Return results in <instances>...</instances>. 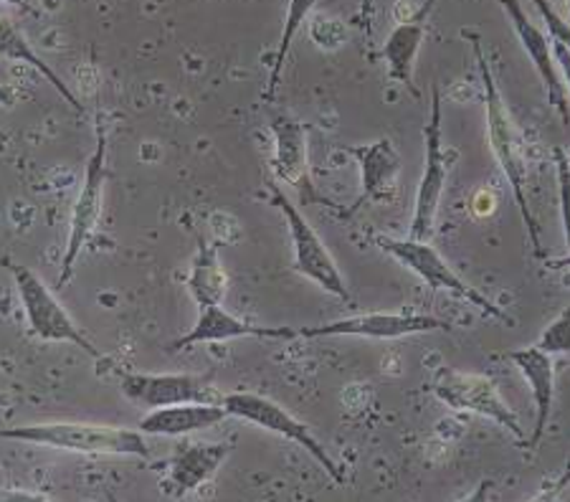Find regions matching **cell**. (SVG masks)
<instances>
[{"label":"cell","mask_w":570,"mask_h":502,"mask_svg":"<svg viewBox=\"0 0 570 502\" xmlns=\"http://www.w3.org/2000/svg\"><path fill=\"white\" fill-rule=\"evenodd\" d=\"M542 264H546V269H568L570 267V254H568V257H563V259H546V262H542Z\"/></svg>","instance_id":"31"},{"label":"cell","mask_w":570,"mask_h":502,"mask_svg":"<svg viewBox=\"0 0 570 502\" xmlns=\"http://www.w3.org/2000/svg\"><path fill=\"white\" fill-rule=\"evenodd\" d=\"M272 135H274V160L272 170L279 180L294 188L309 186V168H307V130L305 125L294 120V117L279 115L272 120Z\"/></svg>","instance_id":"18"},{"label":"cell","mask_w":570,"mask_h":502,"mask_svg":"<svg viewBox=\"0 0 570 502\" xmlns=\"http://www.w3.org/2000/svg\"><path fill=\"white\" fill-rule=\"evenodd\" d=\"M553 57L558 63L560 79H563V87H566V91H570V51L563 49L560 43H553Z\"/></svg>","instance_id":"28"},{"label":"cell","mask_w":570,"mask_h":502,"mask_svg":"<svg viewBox=\"0 0 570 502\" xmlns=\"http://www.w3.org/2000/svg\"><path fill=\"white\" fill-rule=\"evenodd\" d=\"M232 450V442H188L178 446L176 454L165 462V470H168L165 490L180 500L204 488L224 467Z\"/></svg>","instance_id":"15"},{"label":"cell","mask_w":570,"mask_h":502,"mask_svg":"<svg viewBox=\"0 0 570 502\" xmlns=\"http://www.w3.org/2000/svg\"><path fill=\"white\" fill-rule=\"evenodd\" d=\"M502 6L504 16L512 26L514 36L522 46V51L528 53V59L532 61V67L542 79V87H546L548 95V105L556 109L560 115V120L570 125V109H568V91L563 87V79H560L558 63L553 57V41L550 36L540 29V26L532 23V18L528 16L525 8H522V0H498Z\"/></svg>","instance_id":"12"},{"label":"cell","mask_w":570,"mask_h":502,"mask_svg":"<svg viewBox=\"0 0 570 502\" xmlns=\"http://www.w3.org/2000/svg\"><path fill=\"white\" fill-rule=\"evenodd\" d=\"M431 391L441 401V404L466 411V414L490 419L518 440L520 446H525L528 436L525 429L520 424V416L508 406V401L500 396L498 383L482 373H464L454 368H439L434 381H431Z\"/></svg>","instance_id":"7"},{"label":"cell","mask_w":570,"mask_h":502,"mask_svg":"<svg viewBox=\"0 0 570 502\" xmlns=\"http://www.w3.org/2000/svg\"><path fill=\"white\" fill-rule=\"evenodd\" d=\"M246 337H254V341H292V337H297V331H294V327L254 325L249 319H242L234 313H228L224 305H210L198 309L196 325H193L186 335H180L176 343H170V351L193 348V345L204 343L246 341Z\"/></svg>","instance_id":"13"},{"label":"cell","mask_w":570,"mask_h":502,"mask_svg":"<svg viewBox=\"0 0 570 502\" xmlns=\"http://www.w3.org/2000/svg\"><path fill=\"white\" fill-rule=\"evenodd\" d=\"M112 502H115V500H112Z\"/></svg>","instance_id":"34"},{"label":"cell","mask_w":570,"mask_h":502,"mask_svg":"<svg viewBox=\"0 0 570 502\" xmlns=\"http://www.w3.org/2000/svg\"><path fill=\"white\" fill-rule=\"evenodd\" d=\"M464 39L472 41V51L476 59V67H480V77H482V87H484V112H487V137H490V150L498 160V166L502 170L504 180L510 183L514 204L520 208L522 224H525L528 239L532 246V254L538 259L546 262V249H542L540 242V224L535 214L530 211V200H528V160H525V148H522V137L518 132V125H514L508 102L502 99V91L498 79H494V71L490 67V61L484 57V49L476 36L472 33H462Z\"/></svg>","instance_id":"1"},{"label":"cell","mask_w":570,"mask_h":502,"mask_svg":"<svg viewBox=\"0 0 570 502\" xmlns=\"http://www.w3.org/2000/svg\"><path fill=\"white\" fill-rule=\"evenodd\" d=\"M439 0H424L416 13L395 23V29L385 39L381 57L389 69V77L406 87L413 97H421L416 87V59L429 33V21Z\"/></svg>","instance_id":"14"},{"label":"cell","mask_w":570,"mask_h":502,"mask_svg":"<svg viewBox=\"0 0 570 502\" xmlns=\"http://www.w3.org/2000/svg\"><path fill=\"white\" fill-rule=\"evenodd\" d=\"M504 358L518 365L522 378L530 383L532 388V401H535V426H532L530 440L525 442L522 450L535 452L542 436L548 432L550 414H553V398H556V363L553 355L538 351L535 345L520 351L504 353Z\"/></svg>","instance_id":"17"},{"label":"cell","mask_w":570,"mask_h":502,"mask_svg":"<svg viewBox=\"0 0 570 502\" xmlns=\"http://www.w3.org/2000/svg\"><path fill=\"white\" fill-rule=\"evenodd\" d=\"M228 414L220 404H178L147 411L140 422V432L147 436H188L226 422Z\"/></svg>","instance_id":"19"},{"label":"cell","mask_w":570,"mask_h":502,"mask_svg":"<svg viewBox=\"0 0 570 502\" xmlns=\"http://www.w3.org/2000/svg\"><path fill=\"white\" fill-rule=\"evenodd\" d=\"M220 406L226 409L228 419H242L246 424H254L264 429V432H272L282 436V440H289L297 446H302L312 460H315L330 480L335 485H345V474L337 467V462L330 456V452L322 446L312 429L299 422L292 411L284 409L277 401L262 394H254V391H234V394H226L220 398Z\"/></svg>","instance_id":"4"},{"label":"cell","mask_w":570,"mask_h":502,"mask_svg":"<svg viewBox=\"0 0 570 502\" xmlns=\"http://www.w3.org/2000/svg\"><path fill=\"white\" fill-rule=\"evenodd\" d=\"M6 269L11 272L13 285L18 292V303L23 307V315L29 319V331L43 343H69L77 345L91 358L99 361L97 345L89 341L85 331L73 323V317L67 313L53 289L26 264H18L11 259H3Z\"/></svg>","instance_id":"3"},{"label":"cell","mask_w":570,"mask_h":502,"mask_svg":"<svg viewBox=\"0 0 570 502\" xmlns=\"http://www.w3.org/2000/svg\"><path fill=\"white\" fill-rule=\"evenodd\" d=\"M107 130L102 125H97V142L95 150H91L85 178H81L79 196L73 200L71 218H69V236H67V249H63L61 267H59V279L57 287H67L73 269H77V262L87 249L89 236L95 234L99 226V218H102V206H105V183H107Z\"/></svg>","instance_id":"5"},{"label":"cell","mask_w":570,"mask_h":502,"mask_svg":"<svg viewBox=\"0 0 570 502\" xmlns=\"http://www.w3.org/2000/svg\"><path fill=\"white\" fill-rule=\"evenodd\" d=\"M353 158L361 166V198L355 200L353 211L365 204H391L399 196L401 155L395 150L391 137H381L371 145L351 148Z\"/></svg>","instance_id":"16"},{"label":"cell","mask_w":570,"mask_h":502,"mask_svg":"<svg viewBox=\"0 0 570 502\" xmlns=\"http://www.w3.org/2000/svg\"><path fill=\"white\" fill-rule=\"evenodd\" d=\"M0 6H18V8H36V0H0Z\"/></svg>","instance_id":"32"},{"label":"cell","mask_w":570,"mask_h":502,"mask_svg":"<svg viewBox=\"0 0 570 502\" xmlns=\"http://www.w3.org/2000/svg\"><path fill=\"white\" fill-rule=\"evenodd\" d=\"M535 348L548 355H568L570 353V307H566L546 331H542Z\"/></svg>","instance_id":"24"},{"label":"cell","mask_w":570,"mask_h":502,"mask_svg":"<svg viewBox=\"0 0 570 502\" xmlns=\"http://www.w3.org/2000/svg\"><path fill=\"white\" fill-rule=\"evenodd\" d=\"M568 488H570V467L563 474H558L553 482H548V485L542 488L535 498H530L528 502H558L560 495H563Z\"/></svg>","instance_id":"26"},{"label":"cell","mask_w":570,"mask_h":502,"mask_svg":"<svg viewBox=\"0 0 570 502\" xmlns=\"http://www.w3.org/2000/svg\"><path fill=\"white\" fill-rule=\"evenodd\" d=\"M566 3H568V11H570V0H566Z\"/></svg>","instance_id":"33"},{"label":"cell","mask_w":570,"mask_h":502,"mask_svg":"<svg viewBox=\"0 0 570 502\" xmlns=\"http://www.w3.org/2000/svg\"><path fill=\"white\" fill-rule=\"evenodd\" d=\"M373 13H375V0H363L361 3V26L365 33H371L373 29Z\"/></svg>","instance_id":"30"},{"label":"cell","mask_w":570,"mask_h":502,"mask_svg":"<svg viewBox=\"0 0 570 502\" xmlns=\"http://www.w3.org/2000/svg\"><path fill=\"white\" fill-rule=\"evenodd\" d=\"M186 287L190 292L193 303L200 307L220 305L228 289V277L224 264L218 259V246L208 244L206 239H198V252L193 257Z\"/></svg>","instance_id":"21"},{"label":"cell","mask_w":570,"mask_h":502,"mask_svg":"<svg viewBox=\"0 0 570 502\" xmlns=\"http://www.w3.org/2000/svg\"><path fill=\"white\" fill-rule=\"evenodd\" d=\"M0 59L26 63V67H31L36 75H41L53 89L59 91L63 102H69L73 109H77V112H81V109H85V107H81V102H79V97L69 89L67 81H63L57 75V69H53L51 63L46 61L41 53L33 49L31 41L23 36V31L18 29V26L11 21V18L3 16V13H0Z\"/></svg>","instance_id":"20"},{"label":"cell","mask_w":570,"mask_h":502,"mask_svg":"<svg viewBox=\"0 0 570 502\" xmlns=\"http://www.w3.org/2000/svg\"><path fill=\"white\" fill-rule=\"evenodd\" d=\"M315 6H317V0H289L287 3L282 36L277 43V57H274V63H272L269 85H266V99H274V95H277L279 81L284 75V63H287L292 43L297 41V33L305 29V23H309V16H312V11H315Z\"/></svg>","instance_id":"22"},{"label":"cell","mask_w":570,"mask_h":502,"mask_svg":"<svg viewBox=\"0 0 570 502\" xmlns=\"http://www.w3.org/2000/svg\"><path fill=\"white\" fill-rule=\"evenodd\" d=\"M532 6L538 8L540 18H542V21H546V29H548L550 41L560 43V46H563V49L570 51V21H568V18L560 16L556 8H553V3H550V0H532Z\"/></svg>","instance_id":"25"},{"label":"cell","mask_w":570,"mask_h":502,"mask_svg":"<svg viewBox=\"0 0 570 502\" xmlns=\"http://www.w3.org/2000/svg\"><path fill=\"white\" fill-rule=\"evenodd\" d=\"M119 391L147 411L178 404H220L224 398L210 376L193 373H122Z\"/></svg>","instance_id":"10"},{"label":"cell","mask_w":570,"mask_h":502,"mask_svg":"<svg viewBox=\"0 0 570 502\" xmlns=\"http://www.w3.org/2000/svg\"><path fill=\"white\" fill-rule=\"evenodd\" d=\"M553 163H556V180H558V208L560 222H563V236L570 252V160L563 148H553Z\"/></svg>","instance_id":"23"},{"label":"cell","mask_w":570,"mask_h":502,"mask_svg":"<svg viewBox=\"0 0 570 502\" xmlns=\"http://www.w3.org/2000/svg\"><path fill=\"white\" fill-rule=\"evenodd\" d=\"M269 190H272V204L279 208V214L284 216V222H287V228H289V239L294 249V269H297L302 277L315 282L322 292L337 297L340 303H353V295L345 285L343 272H340L337 262L333 259V254H330L325 242L320 239L315 226L307 222V216L299 211V206L292 204L289 196L284 194L277 183H269Z\"/></svg>","instance_id":"6"},{"label":"cell","mask_w":570,"mask_h":502,"mask_svg":"<svg viewBox=\"0 0 570 502\" xmlns=\"http://www.w3.org/2000/svg\"><path fill=\"white\" fill-rule=\"evenodd\" d=\"M449 178V163L444 148V130H441V89L431 87V115L424 125V173H421L416 204L409 226V239L431 242L436 228L441 198H444Z\"/></svg>","instance_id":"9"},{"label":"cell","mask_w":570,"mask_h":502,"mask_svg":"<svg viewBox=\"0 0 570 502\" xmlns=\"http://www.w3.org/2000/svg\"><path fill=\"white\" fill-rule=\"evenodd\" d=\"M0 440L23 442L46 446V450L91 454V456H137L147 460L150 444H147L140 429L112 426V424H89V422H49V424H26L13 429H0Z\"/></svg>","instance_id":"2"},{"label":"cell","mask_w":570,"mask_h":502,"mask_svg":"<svg viewBox=\"0 0 570 502\" xmlns=\"http://www.w3.org/2000/svg\"><path fill=\"white\" fill-rule=\"evenodd\" d=\"M0 502H51V500L29 490H0Z\"/></svg>","instance_id":"27"},{"label":"cell","mask_w":570,"mask_h":502,"mask_svg":"<svg viewBox=\"0 0 570 502\" xmlns=\"http://www.w3.org/2000/svg\"><path fill=\"white\" fill-rule=\"evenodd\" d=\"M454 331L452 323L426 313H363L340 317L325 325L297 327V337H365V341H399L409 335L449 333Z\"/></svg>","instance_id":"11"},{"label":"cell","mask_w":570,"mask_h":502,"mask_svg":"<svg viewBox=\"0 0 570 502\" xmlns=\"http://www.w3.org/2000/svg\"><path fill=\"white\" fill-rule=\"evenodd\" d=\"M375 244L379 249H383L389 257H393L403 267L411 269L416 277L424 282V285L431 292L446 289L449 295H454L459 299H464L476 309H482L484 315H490L494 319H510L502 313L500 305H494L484 292L474 289L472 285L459 277V274L449 267L444 257L431 246V242H416V239H395V236H375Z\"/></svg>","instance_id":"8"},{"label":"cell","mask_w":570,"mask_h":502,"mask_svg":"<svg viewBox=\"0 0 570 502\" xmlns=\"http://www.w3.org/2000/svg\"><path fill=\"white\" fill-rule=\"evenodd\" d=\"M490 492H492V480H482L464 500L459 502H490Z\"/></svg>","instance_id":"29"}]
</instances>
